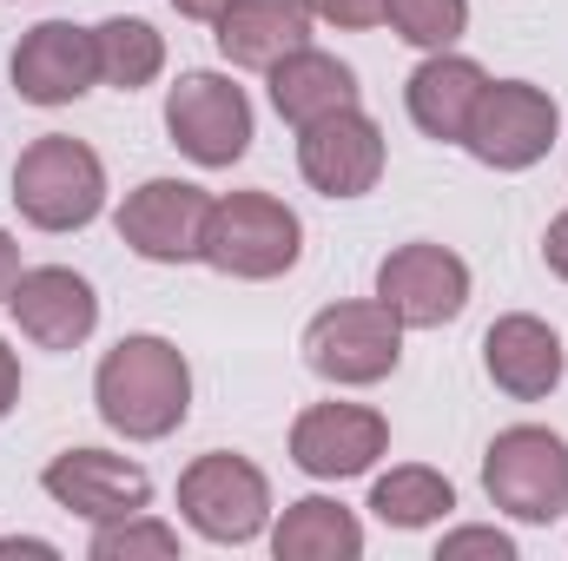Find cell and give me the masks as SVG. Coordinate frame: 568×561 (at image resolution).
Here are the masks:
<instances>
[{
	"label": "cell",
	"instance_id": "cell-1",
	"mask_svg": "<svg viewBox=\"0 0 568 561\" xmlns=\"http://www.w3.org/2000/svg\"><path fill=\"white\" fill-rule=\"evenodd\" d=\"M93 404H100L106 429H120L126 442H165L192 417V364H185V350L172 337L133 330L100 357Z\"/></svg>",
	"mask_w": 568,
	"mask_h": 561
},
{
	"label": "cell",
	"instance_id": "cell-2",
	"mask_svg": "<svg viewBox=\"0 0 568 561\" xmlns=\"http://www.w3.org/2000/svg\"><path fill=\"white\" fill-rule=\"evenodd\" d=\"M20 218L33 232H87L106 212V165L100 152L73 133H40L13 159V192Z\"/></svg>",
	"mask_w": 568,
	"mask_h": 561
},
{
	"label": "cell",
	"instance_id": "cell-3",
	"mask_svg": "<svg viewBox=\"0 0 568 561\" xmlns=\"http://www.w3.org/2000/svg\"><path fill=\"white\" fill-rule=\"evenodd\" d=\"M304 258V218L272 198V192H225L212 198V225H205V258L212 272L245 284H272Z\"/></svg>",
	"mask_w": 568,
	"mask_h": 561
},
{
	"label": "cell",
	"instance_id": "cell-4",
	"mask_svg": "<svg viewBox=\"0 0 568 561\" xmlns=\"http://www.w3.org/2000/svg\"><path fill=\"white\" fill-rule=\"evenodd\" d=\"M304 364H311V377H324L337 390H371L404 364V324L390 317L384 297L324 304L304 324Z\"/></svg>",
	"mask_w": 568,
	"mask_h": 561
},
{
	"label": "cell",
	"instance_id": "cell-5",
	"mask_svg": "<svg viewBox=\"0 0 568 561\" xmlns=\"http://www.w3.org/2000/svg\"><path fill=\"white\" fill-rule=\"evenodd\" d=\"M179 516H185L192 536H205V542H219V549H245V542H258L265 522H272V482H265V469H258L252 456H239V449H205V456H192L185 476H179Z\"/></svg>",
	"mask_w": 568,
	"mask_h": 561
},
{
	"label": "cell",
	"instance_id": "cell-6",
	"mask_svg": "<svg viewBox=\"0 0 568 561\" xmlns=\"http://www.w3.org/2000/svg\"><path fill=\"white\" fill-rule=\"evenodd\" d=\"M483 489L516 522H562L568 516V436L542 422H516L483 449Z\"/></svg>",
	"mask_w": 568,
	"mask_h": 561
},
{
	"label": "cell",
	"instance_id": "cell-7",
	"mask_svg": "<svg viewBox=\"0 0 568 561\" xmlns=\"http://www.w3.org/2000/svg\"><path fill=\"white\" fill-rule=\"evenodd\" d=\"M556 133H562V106L536 80H489L469 113L463 152L489 172H529L556 152Z\"/></svg>",
	"mask_w": 568,
	"mask_h": 561
},
{
	"label": "cell",
	"instance_id": "cell-8",
	"mask_svg": "<svg viewBox=\"0 0 568 561\" xmlns=\"http://www.w3.org/2000/svg\"><path fill=\"white\" fill-rule=\"evenodd\" d=\"M165 133L192 165L225 172L252 152V100L245 86H232V73H179L165 93Z\"/></svg>",
	"mask_w": 568,
	"mask_h": 561
},
{
	"label": "cell",
	"instance_id": "cell-9",
	"mask_svg": "<svg viewBox=\"0 0 568 561\" xmlns=\"http://www.w3.org/2000/svg\"><path fill=\"white\" fill-rule=\"evenodd\" d=\"M120 245L145 265H199L205 258V225H212V192L192 178H145L113 212Z\"/></svg>",
	"mask_w": 568,
	"mask_h": 561
},
{
	"label": "cell",
	"instance_id": "cell-10",
	"mask_svg": "<svg viewBox=\"0 0 568 561\" xmlns=\"http://www.w3.org/2000/svg\"><path fill=\"white\" fill-rule=\"evenodd\" d=\"M377 297L390 304V317L404 330H443L463 317L469 304V265L449 252V245H429V238H410L397 252H384L377 265Z\"/></svg>",
	"mask_w": 568,
	"mask_h": 561
},
{
	"label": "cell",
	"instance_id": "cell-11",
	"mask_svg": "<svg viewBox=\"0 0 568 561\" xmlns=\"http://www.w3.org/2000/svg\"><path fill=\"white\" fill-rule=\"evenodd\" d=\"M297 172L324 198H364L384 178V126L364 106H337L297 126Z\"/></svg>",
	"mask_w": 568,
	"mask_h": 561
},
{
	"label": "cell",
	"instance_id": "cell-12",
	"mask_svg": "<svg viewBox=\"0 0 568 561\" xmlns=\"http://www.w3.org/2000/svg\"><path fill=\"white\" fill-rule=\"evenodd\" d=\"M13 93L27 106H73L100 86V47H93V27H73V20H40L20 33L13 60Z\"/></svg>",
	"mask_w": 568,
	"mask_h": 561
},
{
	"label": "cell",
	"instance_id": "cell-13",
	"mask_svg": "<svg viewBox=\"0 0 568 561\" xmlns=\"http://www.w3.org/2000/svg\"><path fill=\"white\" fill-rule=\"evenodd\" d=\"M40 489L80 522H120V516L152 509V476L133 456H113V449H60L40 469Z\"/></svg>",
	"mask_w": 568,
	"mask_h": 561
},
{
	"label": "cell",
	"instance_id": "cell-14",
	"mask_svg": "<svg viewBox=\"0 0 568 561\" xmlns=\"http://www.w3.org/2000/svg\"><path fill=\"white\" fill-rule=\"evenodd\" d=\"M384 449H390V422L371 404H311L291 422V462L317 482H351L377 469Z\"/></svg>",
	"mask_w": 568,
	"mask_h": 561
},
{
	"label": "cell",
	"instance_id": "cell-15",
	"mask_svg": "<svg viewBox=\"0 0 568 561\" xmlns=\"http://www.w3.org/2000/svg\"><path fill=\"white\" fill-rule=\"evenodd\" d=\"M7 310H13V324H20V337L40 344V350H80V344L100 330V297H93V284L80 278V272H67V265H33V272H20V284L7 290Z\"/></svg>",
	"mask_w": 568,
	"mask_h": 561
},
{
	"label": "cell",
	"instance_id": "cell-16",
	"mask_svg": "<svg viewBox=\"0 0 568 561\" xmlns=\"http://www.w3.org/2000/svg\"><path fill=\"white\" fill-rule=\"evenodd\" d=\"M483 370H489V384H496L503 397L542 404V397L562 384L568 350H562V337H556V324H542V317H529V310H509V317H496V324L483 330Z\"/></svg>",
	"mask_w": 568,
	"mask_h": 561
},
{
	"label": "cell",
	"instance_id": "cell-17",
	"mask_svg": "<svg viewBox=\"0 0 568 561\" xmlns=\"http://www.w3.org/2000/svg\"><path fill=\"white\" fill-rule=\"evenodd\" d=\"M311 7L304 0H232L219 20H212V40L232 67L245 73H272L284 53L311 47Z\"/></svg>",
	"mask_w": 568,
	"mask_h": 561
},
{
	"label": "cell",
	"instance_id": "cell-18",
	"mask_svg": "<svg viewBox=\"0 0 568 561\" xmlns=\"http://www.w3.org/2000/svg\"><path fill=\"white\" fill-rule=\"evenodd\" d=\"M483 86H489V73L469 60V53H429L424 67L410 73V86H404V106H410V120H417V133L436 145H463L469 133V113H476V100H483Z\"/></svg>",
	"mask_w": 568,
	"mask_h": 561
},
{
	"label": "cell",
	"instance_id": "cell-19",
	"mask_svg": "<svg viewBox=\"0 0 568 561\" xmlns=\"http://www.w3.org/2000/svg\"><path fill=\"white\" fill-rule=\"evenodd\" d=\"M265 86H272V106H278L284 126H311V120H324L337 106H357V73L337 53H324V47L284 53L278 67L265 73Z\"/></svg>",
	"mask_w": 568,
	"mask_h": 561
},
{
	"label": "cell",
	"instance_id": "cell-20",
	"mask_svg": "<svg viewBox=\"0 0 568 561\" xmlns=\"http://www.w3.org/2000/svg\"><path fill=\"white\" fill-rule=\"evenodd\" d=\"M272 555L278 561H357L364 555V522L331 502V496H304L291 502L272 529Z\"/></svg>",
	"mask_w": 568,
	"mask_h": 561
},
{
	"label": "cell",
	"instance_id": "cell-21",
	"mask_svg": "<svg viewBox=\"0 0 568 561\" xmlns=\"http://www.w3.org/2000/svg\"><path fill=\"white\" fill-rule=\"evenodd\" d=\"M93 47H100V86H113V93H140L165 73V33L152 20L113 13L93 27Z\"/></svg>",
	"mask_w": 568,
	"mask_h": 561
},
{
	"label": "cell",
	"instance_id": "cell-22",
	"mask_svg": "<svg viewBox=\"0 0 568 561\" xmlns=\"http://www.w3.org/2000/svg\"><path fill=\"white\" fill-rule=\"evenodd\" d=\"M449 509H456V489H449V476L429 469V462H397L390 476L371 482V516H377L384 529H429V522H443Z\"/></svg>",
	"mask_w": 568,
	"mask_h": 561
},
{
	"label": "cell",
	"instance_id": "cell-23",
	"mask_svg": "<svg viewBox=\"0 0 568 561\" xmlns=\"http://www.w3.org/2000/svg\"><path fill=\"white\" fill-rule=\"evenodd\" d=\"M93 561H172L179 555V529L159 522V516H120V522H93Z\"/></svg>",
	"mask_w": 568,
	"mask_h": 561
},
{
	"label": "cell",
	"instance_id": "cell-24",
	"mask_svg": "<svg viewBox=\"0 0 568 561\" xmlns=\"http://www.w3.org/2000/svg\"><path fill=\"white\" fill-rule=\"evenodd\" d=\"M384 20L397 40L424 47V53H443L469 33V0H384Z\"/></svg>",
	"mask_w": 568,
	"mask_h": 561
},
{
	"label": "cell",
	"instance_id": "cell-25",
	"mask_svg": "<svg viewBox=\"0 0 568 561\" xmlns=\"http://www.w3.org/2000/svg\"><path fill=\"white\" fill-rule=\"evenodd\" d=\"M463 555H489V561H516V542L503 529H449L436 561H463Z\"/></svg>",
	"mask_w": 568,
	"mask_h": 561
},
{
	"label": "cell",
	"instance_id": "cell-26",
	"mask_svg": "<svg viewBox=\"0 0 568 561\" xmlns=\"http://www.w3.org/2000/svg\"><path fill=\"white\" fill-rule=\"evenodd\" d=\"M311 20L337 27V33H364V27H384V0H304Z\"/></svg>",
	"mask_w": 568,
	"mask_h": 561
},
{
	"label": "cell",
	"instance_id": "cell-27",
	"mask_svg": "<svg viewBox=\"0 0 568 561\" xmlns=\"http://www.w3.org/2000/svg\"><path fill=\"white\" fill-rule=\"evenodd\" d=\"M542 265L568 284V212L562 218H549V232H542Z\"/></svg>",
	"mask_w": 568,
	"mask_h": 561
},
{
	"label": "cell",
	"instance_id": "cell-28",
	"mask_svg": "<svg viewBox=\"0 0 568 561\" xmlns=\"http://www.w3.org/2000/svg\"><path fill=\"white\" fill-rule=\"evenodd\" d=\"M60 561V549L53 542H40V536H0V561Z\"/></svg>",
	"mask_w": 568,
	"mask_h": 561
},
{
	"label": "cell",
	"instance_id": "cell-29",
	"mask_svg": "<svg viewBox=\"0 0 568 561\" xmlns=\"http://www.w3.org/2000/svg\"><path fill=\"white\" fill-rule=\"evenodd\" d=\"M13 404H20V357L0 344V422L13 417Z\"/></svg>",
	"mask_w": 568,
	"mask_h": 561
},
{
	"label": "cell",
	"instance_id": "cell-30",
	"mask_svg": "<svg viewBox=\"0 0 568 561\" xmlns=\"http://www.w3.org/2000/svg\"><path fill=\"white\" fill-rule=\"evenodd\" d=\"M20 272H27V265H20V245H13V232L0 225V304H7V290L20 284Z\"/></svg>",
	"mask_w": 568,
	"mask_h": 561
},
{
	"label": "cell",
	"instance_id": "cell-31",
	"mask_svg": "<svg viewBox=\"0 0 568 561\" xmlns=\"http://www.w3.org/2000/svg\"><path fill=\"white\" fill-rule=\"evenodd\" d=\"M172 7H179L185 20H205V27H212V20H219V13H225L232 0H172Z\"/></svg>",
	"mask_w": 568,
	"mask_h": 561
}]
</instances>
